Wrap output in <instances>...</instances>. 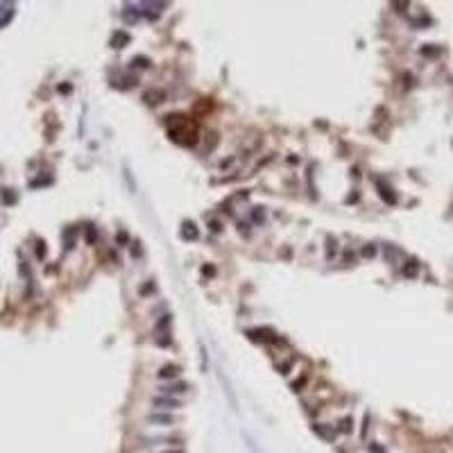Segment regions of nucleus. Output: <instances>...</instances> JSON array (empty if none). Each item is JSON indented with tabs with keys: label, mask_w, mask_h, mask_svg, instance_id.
<instances>
[{
	"label": "nucleus",
	"mask_w": 453,
	"mask_h": 453,
	"mask_svg": "<svg viewBox=\"0 0 453 453\" xmlns=\"http://www.w3.org/2000/svg\"><path fill=\"white\" fill-rule=\"evenodd\" d=\"M252 220H254L256 224L265 222V211H263V206H256V209L252 211Z\"/></svg>",
	"instance_id": "17"
},
{
	"label": "nucleus",
	"mask_w": 453,
	"mask_h": 453,
	"mask_svg": "<svg viewBox=\"0 0 453 453\" xmlns=\"http://www.w3.org/2000/svg\"><path fill=\"white\" fill-rule=\"evenodd\" d=\"M351 431H354V419H351V417H342V419L338 421V433L349 435Z\"/></svg>",
	"instance_id": "13"
},
{
	"label": "nucleus",
	"mask_w": 453,
	"mask_h": 453,
	"mask_svg": "<svg viewBox=\"0 0 453 453\" xmlns=\"http://www.w3.org/2000/svg\"><path fill=\"white\" fill-rule=\"evenodd\" d=\"M206 367H209V358H206V349L202 347V372H206Z\"/></svg>",
	"instance_id": "24"
},
{
	"label": "nucleus",
	"mask_w": 453,
	"mask_h": 453,
	"mask_svg": "<svg viewBox=\"0 0 453 453\" xmlns=\"http://www.w3.org/2000/svg\"><path fill=\"white\" fill-rule=\"evenodd\" d=\"M152 290H154V286H152V283H145L143 288H141V295H147V292H152Z\"/></svg>",
	"instance_id": "26"
},
{
	"label": "nucleus",
	"mask_w": 453,
	"mask_h": 453,
	"mask_svg": "<svg viewBox=\"0 0 453 453\" xmlns=\"http://www.w3.org/2000/svg\"><path fill=\"white\" fill-rule=\"evenodd\" d=\"M131 64L136 66V68H147V66H150V59H147V57H136Z\"/></svg>",
	"instance_id": "20"
},
{
	"label": "nucleus",
	"mask_w": 453,
	"mask_h": 453,
	"mask_svg": "<svg viewBox=\"0 0 453 453\" xmlns=\"http://www.w3.org/2000/svg\"><path fill=\"white\" fill-rule=\"evenodd\" d=\"M75 238H77V229H75V227H68V229L64 231L66 250H72V247H75Z\"/></svg>",
	"instance_id": "14"
},
{
	"label": "nucleus",
	"mask_w": 453,
	"mask_h": 453,
	"mask_svg": "<svg viewBox=\"0 0 453 453\" xmlns=\"http://www.w3.org/2000/svg\"><path fill=\"white\" fill-rule=\"evenodd\" d=\"M161 390V394H165V397H172V394H181L188 390V383H172V385H163Z\"/></svg>",
	"instance_id": "10"
},
{
	"label": "nucleus",
	"mask_w": 453,
	"mask_h": 453,
	"mask_svg": "<svg viewBox=\"0 0 453 453\" xmlns=\"http://www.w3.org/2000/svg\"><path fill=\"white\" fill-rule=\"evenodd\" d=\"M152 406L159 408V410H177V408H181V401L179 399H172V397H165V394H161V397H154L152 399Z\"/></svg>",
	"instance_id": "1"
},
{
	"label": "nucleus",
	"mask_w": 453,
	"mask_h": 453,
	"mask_svg": "<svg viewBox=\"0 0 453 453\" xmlns=\"http://www.w3.org/2000/svg\"><path fill=\"white\" fill-rule=\"evenodd\" d=\"M129 41H131V36L127 32H123V30H116V32L111 34V46L118 48V50H120V48H125Z\"/></svg>",
	"instance_id": "8"
},
{
	"label": "nucleus",
	"mask_w": 453,
	"mask_h": 453,
	"mask_svg": "<svg viewBox=\"0 0 453 453\" xmlns=\"http://www.w3.org/2000/svg\"><path fill=\"white\" fill-rule=\"evenodd\" d=\"M181 238H184V240H197V238H199V229L195 227V222L188 220V222L181 224Z\"/></svg>",
	"instance_id": "7"
},
{
	"label": "nucleus",
	"mask_w": 453,
	"mask_h": 453,
	"mask_svg": "<svg viewBox=\"0 0 453 453\" xmlns=\"http://www.w3.org/2000/svg\"><path fill=\"white\" fill-rule=\"evenodd\" d=\"M335 254H338V240H335L333 236H328L326 238V258L331 261Z\"/></svg>",
	"instance_id": "15"
},
{
	"label": "nucleus",
	"mask_w": 453,
	"mask_h": 453,
	"mask_svg": "<svg viewBox=\"0 0 453 453\" xmlns=\"http://www.w3.org/2000/svg\"><path fill=\"white\" fill-rule=\"evenodd\" d=\"M304 383H306V376H302V379H297V381L292 383V390H295V392H302Z\"/></svg>",
	"instance_id": "23"
},
{
	"label": "nucleus",
	"mask_w": 453,
	"mask_h": 453,
	"mask_svg": "<svg viewBox=\"0 0 453 453\" xmlns=\"http://www.w3.org/2000/svg\"><path fill=\"white\" fill-rule=\"evenodd\" d=\"M202 272H204V274H209V276H213V274H216V270L211 268V265H206V268H202Z\"/></svg>",
	"instance_id": "30"
},
{
	"label": "nucleus",
	"mask_w": 453,
	"mask_h": 453,
	"mask_svg": "<svg viewBox=\"0 0 453 453\" xmlns=\"http://www.w3.org/2000/svg\"><path fill=\"white\" fill-rule=\"evenodd\" d=\"M367 451L369 453H385V447H381V444L372 442V444H367Z\"/></svg>",
	"instance_id": "21"
},
{
	"label": "nucleus",
	"mask_w": 453,
	"mask_h": 453,
	"mask_svg": "<svg viewBox=\"0 0 453 453\" xmlns=\"http://www.w3.org/2000/svg\"><path fill=\"white\" fill-rule=\"evenodd\" d=\"M440 46H433V43H428V46H424L421 48V54L424 57H440Z\"/></svg>",
	"instance_id": "16"
},
{
	"label": "nucleus",
	"mask_w": 453,
	"mask_h": 453,
	"mask_svg": "<svg viewBox=\"0 0 453 453\" xmlns=\"http://www.w3.org/2000/svg\"><path fill=\"white\" fill-rule=\"evenodd\" d=\"M367 428H369V415H365V419H362V437H367Z\"/></svg>",
	"instance_id": "25"
},
{
	"label": "nucleus",
	"mask_w": 453,
	"mask_h": 453,
	"mask_svg": "<svg viewBox=\"0 0 453 453\" xmlns=\"http://www.w3.org/2000/svg\"><path fill=\"white\" fill-rule=\"evenodd\" d=\"M36 254H39V258L46 256V245H43V243H39V247H36Z\"/></svg>",
	"instance_id": "27"
},
{
	"label": "nucleus",
	"mask_w": 453,
	"mask_h": 453,
	"mask_svg": "<svg viewBox=\"0 0 453 453\" xmlns=\"http://www.w3.org/2000/svg\"><path fill=\"white\" fill-rule=\"evenodd\" d=\"M138 16H141L138 7H131V5H127V7H125V12H123V20H125V23H131V25H134V23L138 20Z\"/></svg>",
	"instance_id": "11"
},
{
	"label": "nucleus",
	"mask_w": 453,
	"mask_h": 453,
	"mask_svg": "<svg viewBox=\"0 0 453 453\" xmlns=\"http://www.w3.org/2000/svg\"><path fill=\"white\" fill-rule=\"evenodd\" d=\"M95 238H98V231H95V227H93V224H89V227H86V243L93 245V243H95Z\"/></svg>",
	"instance_id": "19"
},
{
	"label": "nucleus",
	"mask_w": 453,
	"mask_h": 453,
	"mask_svg": "<svg viewBox=\"0 0 453 453\" xmlns=\"http://www.w3.org/2000/svg\"><path fill=\"white\" fill-rule=\"evenodd\" d=\"M165 326H170V315H163L161 320L157 322V328L161 331V328H165Z\"/></svg>",
	"instance_id": "22"
},
{
	"label": "nucleus",
	"mask_w": 453,
	"mask_h": 453,
	"mask_svg": "<svg viewBox=\"0 0 453 453\" xmlns=\"http://www.w3.org/2000/svg\"><path fill=\"white\" fill-rule=\"evenodd\" d=\"M134 254H136V256H141V247H138V243H134Z\"/></svg>",
	"instance_id": "31"
},
{
	"label": "nucleus",
	"mask_w": 453,
	"mask_h": 453,
	"mask_svg": "<svg viewBox=\"0 0 453 453\" xmlns=\"http://www.w3.org/2000/svg\"><path fill=\"white\" fill-rule=\"evenodd\" d=\"M376 188H379V195H381L388 204H397V193H394L388 184H383L381 179H376Z\"/></svg>",
	"instance_id": "4"
},
{
	"label": "nucleus",
	"mask_w": 453,
	"mask_h": 453,
	"mask_svg": "<svg viewBox=\"0 0 453 453\" xmlns=\"http://www.w3.org/2000/svg\"><path fill=\"white\" fill-rule=\"evenodd\" d=\"M383 258L388 263H399V261H403V252L397 245H385L383 247Z\"/></svg>",
	"instance_id": "3"
},
{
	"label": "nucleus",
	"mask_w": 453,
	"mask_h": 453,
	"mask_svg": "<svg viewBox=\"0 0 453 453\" xmlns=\"http://www.w3.org/2000/svg\"><path fill=\"white\" fill-rule=\"evenodd\" d=\"M147 421H152V424H161V426H172L175 421H177V417L170 413H152L150 417H147Z\"/></svg>",
	"instance_id": "2"
},
{
	"label": "nucleus",
	"mask_w": 453,
	"mask_h": 453,
	"mask_svg": "<svg viewBox=\"0 0 453 453\" xmlns=\"http://www.w3.org/2000/svg\"><path fill=\"white\" fill-rule=\"evenodd\" d=\"M417 272H419V263L415 261V258H410L408 263H403V276L413 279V276H417Z\"/></svg>",
	"instance_id": "12"
},
{
	"label": "nucleus",
	"mask_w": 453,
	"mask_h": 453,
	"mask_svg": "<svg viewBox=\"0 0 453 453\" xmlns=\"http://www.w3.org/2000/svg\"><path fill=\"white\" fill-rule=\"evenodd\" d=\"M143 100H145V105H150V107H157V105H161L165 100V93L161 91V89H152V91H147L143 95Z\"/></svg>",
	"instance_id": "5"
},
{
	"label": "nucleus",
	"mask_w": 453,
	"mask_h": 453,
	"mask_svg": "<svg viewBox=\"0 0 453 453\" xmlns=\"http://www.w3.org/2000/svg\"><path fill=\"white\" fill-rule=\"evenodd\" d=\"M313 431H315L322 440H326V442H333L335 440V431L333 428H328L326 424H313Z\"/></svg>",
	"instance_id": "9"
},
{
	"label": "nucleus",
	"mask_w": 453,
	"mask_h": 453,
	"mask_svg": "<svg viewBox=\"0 0 453 453\" xmlns=\"http://www.w3.org/2000/svg\"><path fill=\"white\" fill-rule=\"evenodd\" d=\"M179 372H181V367H179V365H175V362H168V365H161V369H159L157 374H159V379H177Z\"/></svg>",
	"instance_id": "6"
},
{
	"label": "nucleus",
	"mask_w": 453,
	"mask_h": 453,
	"mask_svg": "<svg viewBox=\"0 0 453 453\" xmlns=\"http://www.w3.org/2000/svg\"><path fill=\"white\" fill-rule=\"evenodd\" d=\"M220 229H222V224L217 222V220H213V222H211V231H216V234H217Z\"/></svg>",
	"instance_id": "29"
},
{
	"label": "nucleus",
	"mask_w": 453,
	"mask_h": 453,
	"mask_svg": "<svg viewBox=\"0 0 453 453\" xmlns=\"http://www.w3.org/2000/svg\"><path fill=\"white\" fill-rule=\"evenodd\" d=\"M163 453H184V451H179V449H177V451H163Z\"/></svg>",
	"instance_id": "32"
},
{
	"label": "nucleus",
	"mask_w": 453,
	"mask_h": 453,
	"mask_svg": "<svg viewBox=\"0 0 453 453\" xmlns=\"http://www.w3.org/2000/svg\"><path fill=\"white\" fill-rule=\"evenodd\" d=\"M344 263H354V252H344V258H342Z\"/></svg>",
	"instance_id": "28"
},
{
	"label": "nucleus",
	"mask_w": 453,
	"mask_h": 453,
	"mask_svg": "<svg viewBox=\"0 0 453 453\" xmlns=\"http://www.w3.org/2000/svg\"><path fill=\"white\" fill-rule=\"evenodd\" d=\"M361 254H362L365 258H374V256H376V245L367 243V245H365V247L361 250Z\"/></svg>",
	"instance_id": "18"
}]
</instances>
